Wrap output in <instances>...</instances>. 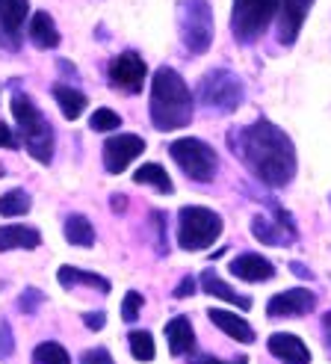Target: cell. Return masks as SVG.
Here are the masks:
<instances>
[{"mask_svg": "<svg viewBox=\"0 0 331 364\" xmlns=\"http://www.w3.org/2000/svg\"><path fill=\"white\" fill-rule=\"evenodd\" d=\"M231 151L266 187H287L296 175V149L278 124L257 119L228 136Z\"/></svg>", "mask_w": 331, "mask_h": 364, "instance_id": "1", "label": "cell"}, {"mask_svg": "<svg viewBox=\"0 0 331 364\" xmlns=\"http://www.w3.org/2000/svg\"><path fill=\"white\" fill-rule=\"evenodd\" d=\"M151 124L157 131H180L192 122V92L175 68H157L148 101Z\"/></svg>", "mask_w": 331, "mask_h": 364, "instance_id": "2", "label": "cell"}, {"mask_svg": "<svg viewBox=\"0 0 331 364\" xmlns=\"http://www.w3.org/2000/svg\"><path fill=\"white\" fill-rule=\"evenodd\" d=\"M12 116L18 122V131H21V136H24L27 151L39 163H50V157H53V127L42 116L39 107H36V101L30 95L15 92L12 95Z\"/></svg>", "mask_w": 331, "mask_h": 364, "instance_id": "3", "label": "cell"}, {"mask_svg": "<svg viewBox=\"0 0 331 364\" xmlns=\"http://www.w3.org/2000/svg\"><path fill=\"white\" fill-rule=\"evenodd\" d=\"M222 234V216L210 208L187 205L178 213V246L183 252L210 249Z\"/></svg>", "mask_w": 331, "mask_h": 364, "instance_id": "4", "label": "cell"}, {"mask_svg": "<svg viewBox=\"0 0 331 364\" xmlns=\"http://www.w3.org/2000/svg\"><path fill=\"white\" fill-rule=\"evenodd\" d=\"M178 33L190 53H207L213 45V9L207 0H178Z\"/></svg>", "mask_w": 331, "mask_h": 364, "instance_id": "5", "label": "cell"}, {"mask_svg": "<svg viewBox=\"0 0 331 364\" xmlns=\"http://www.w3.org/2000/svg\"><path fill=\"white\" fill-rule=\"evenodd\" d=\"M198 101L216 113H234V110H240L246 101V86L234 71L210 68V71H205V77L198 80Z\"/></svg>", "mask_w": 331, "mask_h": 364, "instance_id": "6", "label": "cell"}, {"mask_svg": "<svg viewBox=\"0 0 331 364\" xmlns=\"http://www.w3.org/2000/svg\"><path fill=\"white\" fill-rule=\"evenodd\" d=\"M281 0H234L231 6V33L240 45H251L266 33L269 21L278 15Z\"/></svg>", "mask_w": 331, "mask_h": 364, "instance_id": "7", "label": "cell"}, {"mask_svg": "<svg viewBox=\"0 0 331 364\" xmlns=\"http://www.w3.org/2000/svg\"><path fill=\"white\" fill-rule=\"evenodd\" d=\"M169 154L180 166V172L192 181H198V184L213 181V175L219 172V157L213 151V145H207L205 139H195V136L175 139L169 145Z\"/></svg>", "mask_w": 331, "mask_h": 364, "instance_id": "8", "label": "cell"}, {"mask_svg": "<svg viewBox=\"0 0 331 364\" xmlns=\"http://www.w3.org/2000/svg\"><path fill=\"white\" fill-rule=\"evenodd\" d=\"M269 210H272V220H266L264 213H257L251 220V234L266 246H290L296 240V223H293V216L281 210L278 202H269Z\"/></svg>", "mask_w": 331, "mask_h": 364, "instance_id": "9", "label": "cell"}, {"mask_svg": "<svg viewBox=\"0 0 331 364\" xmlns=\"http://www.w3.org/2000/svg\"><path fill=\"white\" fill-rule=\"evenodd\" d=\"M145 75H148V65H145L142 57L134 50L119 53L116 60H109V68H107V77H109V83H113V89H121V92H127V95L142 92Z\"/></svg>", "mask_w": 331, "mask_h": 364, "instance_id": "10", "label": "cell"}, {"mask_svg": "<svg viewBox=\"0 0 331 364\" xmlns=\"http://www.w3.org/2000/svg\"><path fill=\"white\" fill-rule=\"evenodd\" d=\"M30 18V0H0V48L21 50L24 21Z\"/></svg>", "mask_w": 331, "mask_h": 364, "instance_id": "11", "label": "cell"}, {"mask_svg": "<svg viewBox=\"0 0 331 364\" xmlns=\"http://www.w3.org/2000/svg\"><path fill=\"white\" fill-rule=\"evenodd\" d=\"M145 151V139L136 134H119L104 142V169L109 175H121Z\"/></svg>", "mask_w": 331, "mask_h": 364, "instance_id": "12", "label": "cell"}, {"mask_svg": "<svg viewBox=\"0 0 331 364\" xmlns=\"http://www.w3.org/2000/svg\"><path fill=\"white\" fill-rule=\"evenodd\" d=\"M317 308V296L308 287H290L275 294L266 302V314L269 317H305Z\"/></svg>", "mask_w": 331, "mask_h": 364, "instance_id": "13", "label": "cell"}, {"mask_svg": "<svg viewBox=\"0 0 331 364\" xmlns=\"http://www.w3.org/2000/svg\"><path fill=\"white\" fill-rule=\"evenodd\" d=\"M310 6H314V0H281L278 4V42L284 48H290L299 39L305 15Z\"/></svg>", "mask_w": 331, "mask_h": 364, "instance_id": "14", "label": "cell"}, {"mask_svg": "<svg viewBox=\"0 0 331 364\" xmlns=\"http://www.w3.org/2000/svg\"><path fill=\"white\" fill-rule=\"evenodd\" d=\"M231 272L237 279H243V282H269V279H275L272 261L264 258V255H257V252L237 255V258L231 261Z\"/></svg>", "mask_w": 331, "mask_h": 364, "instance_id": "15", "label": "cell"}, {"mask_svg": "<svg viewBox=\"0 0 331 364\" xmlns=\"http://www.w3.org/2000/svg\"><path fill=\"white\" fill-rule=\"evenodd\" d=\"M266 347L275 358H281L284 364H310V350L305 347V341L290 335V332H275Z\"/></svg>", "mask_w": 331, "mask_h": 364, "instance_id": "16", "label": "cell"}, {"mask_svg": "<svg viewBox=\"0 0 331 364\" xmlns=\"http://www.w3.org/2000/svg\"><path fill=\"white\" fill-rule=\"evenodd\" d=\"M207 317H210V323L216 326V329H222L228 338L240 341V343H254V329L249 326L246 317L234 314V311H225V308H210Z\"/></svg>", "mask_w": 331, "mask_h": 364, "instance_id": "17", "label": "cell"}, {"mask_svg": "<svg viewBox=\"0 0 331 364\" xmlns=\"http://www.w3.org/2000/svg\"><path fill=\"white\" fill-rule=\"evenodd\" d=\"M30 42L39 50H53L60 48V30L53 24V18L48 12H33L30 15V27H27Z\"/></svg>", "mask_w": 331, "mask_h": 364, "instance_id": "18", "label": "cell"}, {"mask_svg": "<svg viewBox=\"0 0 331 364\" xmlns=\"http://www.w3.org/2000/svg\"><path fill=\"white\" fill-rule=\"evenodd\" d=\"M166 341H169V353L172 355H187L195 347V332L190 317H172L166 323Z\"/></svg>", "mask_w": 331, "mask_h": 364, "instance_id": "19", "label": "cell"}, {"mask_svg": "<svg viewBox=\"0 0 331 364\" xmlns=\"http://www.w3.org/2000/svg\"><path fill=\"white\" fill-rule=\"evenodd\" d=\"M201 290L205 294H210L213 299H222V302H231V305H237V308H251V299L249 296H243V294H237V290L228 284V282H222V276H216L213 269H205L201 272Z\"/></svg>", "mask_w": 331, "mask_h": 364, "instance_id": "20", "label": "cell"}, {"mask_svg": "<svg viewBox=\"0 0 331 364\" xmlns=\"http://www.w3.org/2000/svg\"><path fill=\"white\" fill-rule=\"evenodd\" d=\"M39 243H42L39 228H33V225H0V252L36 249Z\"/></svg>", "mask_w": 331, "mask_h": 364, "instance_id": "21", "label": "cell"}, {"mask_svg": "<svg viewBox=\"0 0 331 364\" xmlns=\"http://www.w3.org/2000/svg\"><path fill=\"white\" fill-rule=\"evenodd\" d=\"M57 279L65 290L71 287H95L101 290V294H109V282L104 276H98V272H86V269H77V267H60Z\"/></svg>", "mask_w": 331, "mask_h": 364, "instance_id": "22", "label": "cell"}, {"mask_svg": "<svg viewBox=\"0 0 331 364\" xmlns=\"http://www.w3.org/2000/svg\"><path fill=\"white\" fill-rule=\"evenodd\" d=\"M53 98H57L63 116H65V119H71V122L80 119V116H83V110L89 107V98L80 92V89L65 86V83H57V86H53Z\"/></svg>", "mask_w": 331, "mask_h": 364, "instance_id": "23", "label": "cell"}, {"mask_svg": "<svg viewBox=\"0 0 331 364\" xmlns=\"http://www.w3.org/2000/svg\"><path fill=\"white\" fill-rule=\"evenodd\" d=\"M134 181H136V184H145V187L157 190V193H166V196L175 193L172 178H169V172L160 166V163H142V166L136 169V175H134Z\"/></svg>", "mask_w": 331, "mask_h": 364, "instance_id": "24", "label": "cell"}, {"mask_svg": "<svg viewBox=\"0 0 331 364\" xmlns=\"http://www.w3.org/2000/svg\"><path fill=\"white\" fill-rule=\"evenodd\" d=\"M65 240L71 246H92L95 243V228H92V223L86 220L83 213H71L65 220Z\"/></svg>", "mask_w": 331, "mask_h": 364, "instance_id": "25", "label": "cell"}, {"mask_svg": "<svg viewBox=\"0 0 331 364\" xmlns=\"http://www.w3.org/2000/svg\"><path fill=\"white\" fill-rule=\"evenodd\" d=\"M33 364H71V355L63 343L57 341H45L33 350Z\"/></svg>", "mask_w": 331, "mask_h": 364, "instance_id": "26", "label": "cell"}, {"mask_svg": "<svg viewBox=\"0 0 331 364\" xmlns=\"http://www.w3.org/2000/svg\"><path fill=\"white\" fill-rule=\"evenodd\" d=\"M127 343H131V355L136 361H154V338L151 332H145V329H134L131 335H127Z\"/></svg>", "mask_w": 331, "mask_h": 364, "instance_id": "27", "label": "cell"}, {"mask_svg": "<svg viewBox=\"0 0 331 364\" xmlns=\"http://www.w3.org/2000/svg\"><path fill=\"white\" fill-rule=\"evenodd\" d=\"M30 210V196L24 190H9L0 196V216H24Z\"/></svg>", "mask_w": 331, "mask_h": 364, "instance_id": "28", "label": "cell"}, {"mask_svg": "<svg viewBox=\"0 0 331 364\" xmlns=\"http://www.w3.org/2000/svg\"><path fill=\"white\" fill-rule=\"evenodd\" d=\"M89 124H92V131H98V134H109V131H119L121 119H119V113H116V110H109V107H98Z\"/></svg>", "mask_w": 331, "mask_h": 364, "instance_id": "29", "label": "cell"}, {"mask_svg": "<svg viewBox=\"0 0 331 364\" xmlns=\"http://www.w3.org/2000/svg\"><path fill=\"white\" fill-rule=\"evenodd\" d=\"M45 305V294L39 287H24V294L18 296V311L21 314H36Z\"/></svg>", "mask_w": 331, "mask_h": 364, "instance_id": "30", "label": "cell"}, {"mask_svg": "<svg viewBox=\"0 0 331 364\" xmlns=\"http://www.w3.org/2000/svg\"><path fill=\"white\" fill-rule=\"evenodd\" d=\"M142 294L139 290H127L124 294V302H121V320L124 323H136V317H139V311H142Z\"/></svg>", "mask_w": 331, "mask_h": 364, "instance_id": "31", "label": "cell"}, {"mask_svg": "<svg viewBox=\"0 0 331 364\" xmlns=\"http://www.w3.org/2000/svg\"><path fill=\"white\" fill-rule=\"evenodd\" d=\"M151 225H154V237H157V255H169V240H166V216L151 213Z\"/></svg>", "mask_w": 331, "mask_h": 364, "instance_id": "32", "label": "cell"}, {"mask_svg": "<svg viewBox=\"0 0 331 364\" xmlns=\"http://www.w3.org/2000/svg\"><path fill=\"white\" fill-rule=\"evenodd\" d=\"M80 364H116L113 355H109L107 347H95V350H86L80 355Z\"/></svg>", "mask_w": 331, "mask_h": 364, "instance_id": "33", "label": "cell"}, {"mask_svg": "<svg viewBox=\"0 0 331 364\" xmlns=\"http://www.w3.org/2000/svg\"><path fill=\"white\" fill-rule=\"evenodd\" d=\"M12 353H15V335L9 323H0V358H9Z\"/></svg>", "mask_w": 331, "mask_h": 364, "instance_id": "34", "label": "cell"}, {"mask_svg": "<svg viewBox=\"0 0 331 364\" xmlns=\"http://www.w3.org/2000/svg\"><path fill=\"white\" fill-rule=\"evenodd\" d=\"M195 287H198V284H195L192 276H183L180 284L175 287V299H187V296H192V294H195Z\"/></svg>", "mask_w": 331, "mask_h": 364, "instance_id": "35", "label": "cell"}, {"mask_svg": "<svg viewBox=\"0 0 331 364\" xmlns=\"http://www.w3.org/2000/svg\"><path fill=\"white\" fill-rule=\"evenodd\" d=\"M83 323L89 326L92 332H101L104 323H107V314H104V311H89V314H83Z\"/></svg>", "mask_w": 331, "mask_h": 364, "instance_id": "36", "label": "cell"}, {"mask_svg": "<svg viewBox=\"0 0 331 364\" xmlns=\"http://www.w3.org/2000/svg\"><path fill=\"white\" fill-rule=\"evenodd\" d=\"M190 364H249V358L240 355L237 361H222V358H213V355H192Z\"/></svg>", "mask_w": 331, "mask_h": 364, "instance_id": "37", "label": "cell"}, {"mask_svg": "<svg viewBox=\"0 0 331 364\" xmlns=\"http://www.w3.org/2000/svg\"><path fill=\"white\" fill-rule=\"evenodd\" d=\"M0 149H18V139H15V134L9 131V127L0 122Z\"/></svg>", "mask_w": 331, "mask_h": 364, "instance_id": "38", "label": "cell"}, {"mask_svg": "<svg viewBox=\"0 0 331 364\" xmlns=\"http://www.w3.org/2000/svg\"><path fill=\"white\" fill-rule=\"evenodd\" d=\"M322 338H325V350L331 355V311L322 317Z\"/></svg>", "mask_w": 331, "mask_h": 364, "instance_id": "39", "label": "cell"}, {"mask_svg": "<svg viewBox=\"0 0 331 364\" xmlns=\"http://www.w3.org/2000/svg\"><path fill=\"white\" fill-rule=\"evenodd\" d=\"M290 272H296L299 279H314V272H310L305 264H299V261H290Z\"/></svg>", "mask_w": 331, "mask_h": 364, "instance_id": "40", "label": "cell"}, {"mask_svg": "<svg viewBox=\"0 0 331 364\" xmlns=\"http://www.w3.org/2000/svg\"><path fill=\"white\" fill-rule=\"evenodd\" d=\"M109 202H113V210H116V213H124V210H127V196H119V193H116L113 198H109Z\"/></svg>", "mask_w": 331, "mask_h": 364, "instance_id": "41", "label": "cell"}, {"mask_svg": "<svg viewBox=\"0 0 331 364\" xmlns=\"http://www.w3.org/2000/svg\"><path fill=\"white\" fill-rule=\"evenodd\" d=\"M6 175V169H4V163H0V178H4Z\"/></svg>", "mask_w": 331, "mask_h": 364, "instance_id": "42", "label": "cell"}]
</instances>
